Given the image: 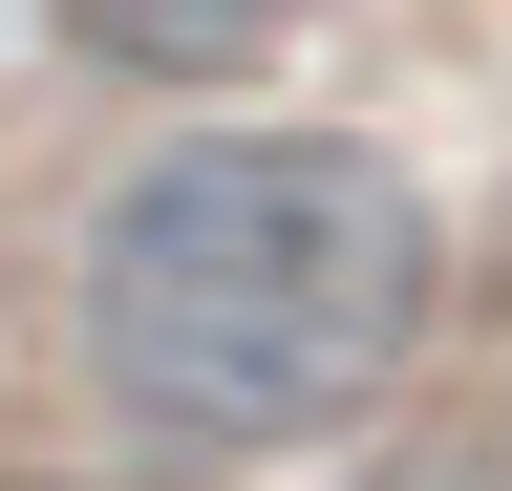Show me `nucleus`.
Returning a JSON list of instances; mask_svg holds the SVG:
<instances>
[{"instance_id": "f257e3e1", "label": "nucleus", "mask_w": 512, "mask_h": 491, "mask_svg": "<svg viewBox=\"0 0 512 491\" xmlns=\"http://www.w3.org/2000/svg\"><path fill=\"white\" fill-rule=\"evenodd\" d=\"M427 193L342 129H192L86 214V363L171 449L363 427L427 342Z\"/></svg>"}, {"instance_id": "7ed1b4c3", "label": "nucleus", "mask_w": 512, "mask_h": 491, "mask_svg": "<svg viewBox=\"0 0 512 491\" xmlns=\"http://www.w3.org/2000/svg\"><path fill=\"white\" fill-rule=\"evenodd\" d=\"M0 491H43V470H0Z\"/></svg>"}, {"instance_id": "f03ea898", "label": "nucleus", "mask_w": 512, "mask_h": 491, "mask_svg": "<svg viewBox=\"0 0 512 491\" xmlns=\"http://www.w3.org/2000/svg\"><path fill=\"white\" fill-rule=\"evenodd\" d=\"M86 65H128V86H235V65H278L299 43V0H43Z\"/></svg>"}]
</instances>
